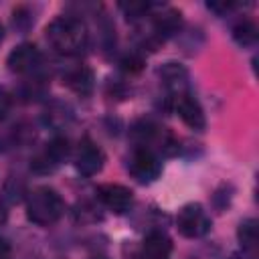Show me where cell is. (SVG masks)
<instances>
[{"mask_svg":"<svg viewBox=\"0 0 259 259\" xmlns=\"http://www.w3.org/2000/svg\"><path fill=\"white\" fill-rule=\"evenodd\" d=\"M49 45L65 57L79 55L87 45V28L75 16H57L47 26Z\"/></svg>","mask_w":259,"mask_h":259,"instance_id":"1","label":"cell"},{"mask_svg":"<svg viewBox=\"0 0 259 259\" xmlns=\"http://www.w3.org/2000/svg\"><path fill=\"white\" fill-rule=\"evenodd\" d=\"M65 210L61 194L51 186H36L26 196V217L38 227L55 225Z\"/></svg>","mask_w":259,"mask_h":259,"instance_id":"2","label":"cell"},{"mask_svg":"<svg viewBox=\"0 0 259 259\" xmlns=\"http://www.w3.org/2000/svg\"><path fill=\"white\" fill-rule=\"evenodd\" d=\"M178 233L186 239H200L210 231V217L198 202L184 204L176 214Z\"/></svg>","mask_w":259,"mask_h":259,"instance_id":"3","label":"cell"},{"mask_svg":"<svg viewBox=\"0 0 259 259\" xmlns=\"http://www.w3.org/2000/svg\"><path fill=\"white\" fill-rule=\"evenodd\" d=\"M127 170L138 182H154L162 172V164L150 148L140 146L134 150V154L127 162Z\"/></svg>","mask_w":259,"mask_h":259,"instance_id":"4","label":"cell"},{"mask_svg":"<svg viewBox=\"0 0 259 259\" xmlns=\"http://www.w3.org/2000/svg\"><path fill=\"white\" fill-rule=\"evenodd\" d=\"M103 162H105V156H103V150L91 142L89 138H83L79 142V148H77V154H75V168L81 176H95L97 172H101L103 168Z\"/></svg>","mask_w":259,"mask_h":259,"instance_id":"5","label":"cell"},{"mask_svg":"<svg viewBox=\"0 0 259 259\" xmlns=\"http://www.w3.org/2000/svg\"><path fill=\"white\" fill-rule=\"evenodd\" d=\"M71 154V146H69V140L67 138H53L45 152L38 154L34 160H32V168L36 172H51L53 168H57L61 162L67 160V156Z\"/></svg>","mask_w":259,"mask_h":259,"instance_id":"6","label":"cell"},{"mask_svg":"<svg viewBox=\"0 0 259 259\" xmlns=\"http://www.w3.org/2000/svg\"><path fill=\"white\" fill-rule=\"evenodd\" d=\"M174 109H176V113L180 115V119L190 130H196V132H202L204 130V125H206L204 111H202L200 103L190 93H178L174 97Z\"/></svg>","mask_w":259,"mask_h":259,"instance_id":"7","label":"cell"},{"mask_svg":"<svg viewBox=\"0 0 259 259\" xmlns=\"http://www.w3.org/2000/svg\"><path fill=\"white\" fill-rule=\"evenodd\" d=\"M99 200L113 212H127L134 204V192L123 184H103L97 190Z\"/></svg>","mask_w":259,"mask_h":259,"instance_id":"8","label":"cell"},{"mask_svg":"<svg viewBox=\"0 0 259 259\" xmlns=\"http://www.w3.org/2000/svg\"><path fill=\"white\" fill-rule=\"evenodd\" d=\"M40 63V51L32 42H22L14 51H10L6 65L12 73H30Z\"/></svg>","mask_w":259,"mask_h":259,"instance_id":"9","label":"cell"},{"mask_svg":"<svg viewBox=\"0 0 259 259\" xmlns=\"http://www.w3.org/2000/svg\"><path fill=\"white\" fill-rule=\"evenodd\" d=\"M170 253H172V241L164 233L154 231L144 239L142 259H168Z\"/></svg>","mask_w":259,"mask_h":259,"instance_id":"10","label":"cell"},{"mask_svg":"<svg viewBox=\"0 0 259 259\" xmlns=\"http://www.w3.org/2000/svg\"><path fill=\"white\" fill-rule=\"evenodd\" d=\"M65 83L69 85V89H73L77 95H89L93 91V85H95V77H93V71L89 67H75L71 69L67 75H65Z\"/></svg>","mask_w":259,"mask_h":259,"instance_id":"11","label":"cell"},{"mask_svg":"<svg viewBox=\"0 0 259 259\" xmlns=\"http://www.w3.org/2000/svg\"><path fill=\"white\" fill-rule=\"evenodd\" d=\"M180 24H182V14L174 8H166L154 16V30L160 38H166V36L178 32Z\"/></svg>","mask_w":259,"mask_h":259,"instance_id":"12","label":"cell"},{"mask_svg":"<svg viewBox=\"0 0 259 259\" xmlns=\"http://www.w3.org/2000/svg\"><path fill=\"white\" fill-rule=\"evenodd\" d=\"M160 77H162V81H164L166 87L176 89L180 93V87L186 81V69L182 65H178V63H166L160 69Z\"/></svg>","mask_w":259,"mask_h":259,"instance_id":"13","label":"cell"},{"mask_svg":"<svg viewBox=\"0 0 259 259\" xmlns=\"http://www.w3.org/2000/svg\"><path fill=\"white\" fill-rule=\"evenodd\" d=\"M237 237H239L241 247H243L247 253L253 255L255 249H257V221H255V219H245V221L239 225Z\"/></svg>","mask_w":259,"mask_h":259,"instance_id":"14","label":"cell"},{"mask_svg":"<svg viewBox=\"0 0 259 259\" xmlns=\"http://www.w3.org/2000/svg\"><path fill=\"white\" fill-rule=\"evenodd\" d=\"M233 38L241 47H253L259 38V28L253 20H243L233 28Z\"/></svg>","mask_w":259,"mask_h":259,"instance_id":"15","label":"cell"},{"mask_svg":"<svg viewBox=\"0 0 259 259\" xmlns=\"http://www.w3.org/2000/svg\"><path fill=\"white\" fill-rule=\"evenodd\" d=\"M150 8H152L150 2H119V10H123V14L127 18H140Z\"/></svg>","mask_w":259,"mask_h":259,"instance_id":"16","label":"cell"},{"mask_svg":"<svg viewBox=\"0 0 259 259\" xmlns=\"http://www.w3.org/2000/svg\"><path fill=\"white\" fill-rule=\"evenodd\" d=\"M121 69L125 71V73H130V75H134V73H140L142 71V67H144V59L138 55V53H130V55H125L123 59H121Z\"/></svg>","mask_w":259,"mask_h":259,"instance_id":"17","label":"cell"},{"mask_svg":"<svg viewBox=\"0 0 259 259\" xmlns=\"http://www.w3.org/2000/svg\"><path fill=\"white\" fill-rule=\"evenodd\" d=\"M10 107H12V95L8 93V89L0 87V119H4L8 115Z\"/></svg>","mask_w":259,"mask_h":259,"instance_id":"18","label":"cell"},{"mask_svg":"<svg viewBox=\"0 0 259 259\" xmlns=\"http://www.w3.org/2000/svg\"><path fill=\"white\" fill-rule=\"evenodd\" d=\"M210 10H214L217 14H225V12H229V10H233L237 4L235 2H208L206 4Z\"/></svg>","mask_w":259,"mask_h":259,"instance_id":"19","label":"cell"},{"mask_svg":"<svg viewBox=\"0 0 259 259\" xmlns=\"http://www.w3.org/2000/svg\"><path fill=\"white\" fill-rule=\"evenodd\" d=\"M0 259H10V245L0 239Z\"/></svg>","mask_w":259,"mask_h":259,"instance_id":"20","label":"cell"},{"mask_svg":"<svg viewBox=\"0 0 259 259\" xmlns=\"http://www.w3.org/2000/svg\"><path fill=\"white\" fill-rule=\"evenodd\" d=\"M6 217H8V210H6L4 200L0 198V225H4V223H6Z\"/></svg>","mask_w":259,"mask_h":259,"instance_id":"21","label":"cell"},{"mask_svg":"<svg viewBox=\"0 0 259 259\" xmlns=\"http://www.w3.org/2000/svg\"><path fill=\"white\" fill-rule=\"evenodd\" d=\"M2 38H4V30H2V24H0V42H2Z\"/></svg>","mask_w":259,"mask_h":259,"instance_id":"22","label":"cell"},{"mask_svg":"<svg viewBox=\"0 0 259 259\" xmlns=\"http://www.w3.org/2000/svg\"><path fill=\"white\" fill-rule=\"evenodd\" d=\"M229 259H245V257H239V255H233V257H229Z\"/></svg>","mask_w":259,"mask_h":259,"instance_id":"23","label":"cell"}]
</instances>
